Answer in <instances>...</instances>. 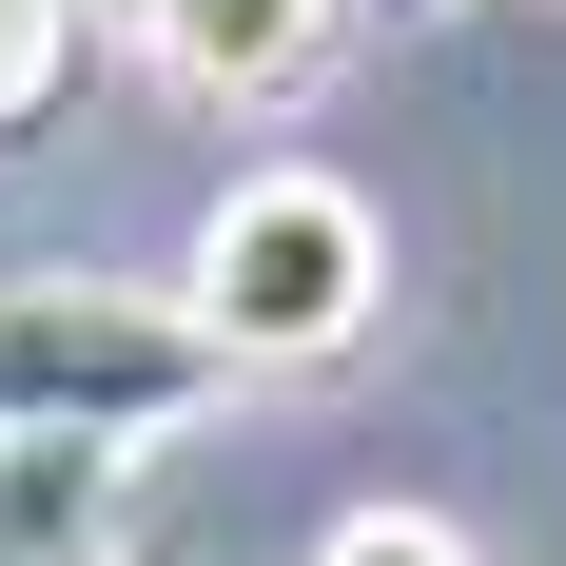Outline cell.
I'll return each mask as SVG.
<instances>
[{"instance_id":"4","label":"cell","mask_w":566,"mask_h":566,"mask_svg":"<svg viewBox=\"0 0 566 566\" xmlns=\"http://www.w3.org/2000/svg\"><path fill=\"white\" fill-rule=\"evenodd\" d=\"M117 527H137V450H98V430L0 450V566H117Z\"/></svg>"},{"instance_id":"1","label":"cell","mask_w":566,"mask_h":566,"mask_svg":"<svg viewBox=\"0 0 566 566\" xmlns=\"http://www.w3.org/2000/svg\"><path fill=\"white\" fill-rule=\"evenodd\" d=\"M176 313H196L234 371H333V352L391 313V234H371V196H352L333 157H254L216 216H196Z\"/></svg>"},{"instance_id":"3","label":"cell","mask_w":566,"mask_h":566,"mask_svg":"<svg viewBox=\"0 0 566 566\" xmlns=\"http://www.w3.org/2000/svg\"><path fill=\"white\" fill-rule=\"evenodd\" d=\"M333 40H352V0H157V78L196 117H274V98H313L333 78Z\"/></svg>"},{"instance_id":"8","label":"cell","mask_w":566,"mask_h":566,"mask_svg":"<svg viewBox=\"0 0 566 566\" xmlns=\"http://www.w3.org/2000/svg\"><path fill=\"white\" fill-rule=\"evenodd\" d=\"M391 20H430V0H391Z\"/></svg>"},{"instance_id":"5","label":"cell","mask_w":566,"mask_h":566,"mask_svg":"<svg viewBox=\"0 0 566 566\" xmlns=\"http://www.w3.org/2000/svg\"><path fill=\"white\" fill-rule=\"evenodd\" d=\"M313 566H489V547H469L450 509H333V547H313Z\"/></svg>"},{"instance_id":"7","label":"cell","mask_w":566,"mask_h":566,"mask_svg":"<svg viewBox=\"0 0 566 566\" xmlns=\"http://www.w3.org/2000/svg\"><path fill=\"white\" fill-rule=\"evenodd\" d=\"M78 40H157V0H78Z\"/></svg>"},{"instance_id":"6","label":"cell","mask_w":566,"mask_h":566,"mask_svg":"<svg viewBox=\"0 0 566 566\" xmlns=\"http://www.w3.org/2000/svg\"><path fill=\"white\" fill-rule=\"evenodd\" d=\"M59 59H78V0H0V137L59 98Z\"/></svg>"},{"instance_id":"2","label":"cell","mask_w":566,"mask_h":566,"mask_svg":"<svg viewBox=\"0 0 566 566\" xmlns=\"http://www.w3.org/2000/svg\"><path fill=\"white\" fill-rule=\"evenodd\" d=\"M234 352L176 313V293H117V274H0V450L40 430H98V450H157L176 410H216Z\"/></svg>"}]
</instances>
